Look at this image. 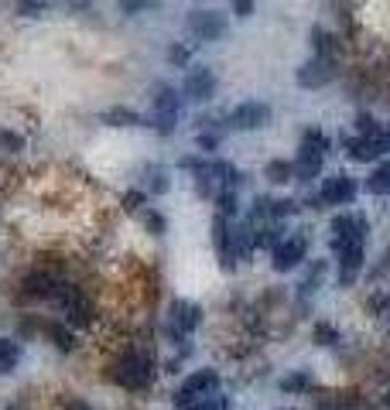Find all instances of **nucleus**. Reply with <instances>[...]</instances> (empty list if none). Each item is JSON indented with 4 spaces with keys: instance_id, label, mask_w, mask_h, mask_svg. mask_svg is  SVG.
<instances>
[{
    "instance_id": "obj_32",
    "label": "nucleus",
    "mask_w": 390,
    "mask_h": 410,
    "mask_svg": "<svg viewBox=\"0 0 390 410\" xmlns=\"http://www.w3.org/2000/svg\"><path fill=\"white\" fill-rule=\"evenodd\" d=\"M0 147L11 154H18L21 147H25V137L21 133H14V130H0Z\"/></svg>"
},
{
    "instance_id": "obj_26",
    "label": "nucleus",
    "mask_w": 390,
    "mask_h": 410,
    "mask_svg": "<svg viewBox=\"0 0 390 410\" xmlns=\"http://www.w3.org/2000/svg\"><path fill=\"white\" fill-rule=\"evenodd\" d=\"M281 390L285 393H305V390H312V376L308 373H291L281 380Z\"/></svg>"
},
{
    "instance_id": "obj_34",
    "label": "nucleus",
    "mask_w": 390,
    "mask_h": 410,
    "mask_svg": "<svg viewBox=\"0 0 390 410\" xmlns=\"http://www.w3.org/2000/svg\"><path fill=\"white\" fill-rule=\"evenodd\" d=\"M342 393H315V410H339Z\"/></svg>"
},
{
    "instance_id": "obj_30",
    "label": "nucleus",
    "mask_w": 390,
    "mask_h": 410,
    "mask_svg": "<svg viewBox=\"0 0 390 410\" xmlns=\"http://www.w3.org/2000/svg\"><path fill=\"white\" fill-rule=\"evenodd\" d=\"M271 205H274V199H267V195H257V199H254V209H250V223H254V226H260V219L271 216Z\"/></svg>"
},
{
    "instance_id": "obj_33",
    "label": "nucleus",
    "mask_w": 390,
    "mask_h": 410,
    "mask_svg": "<svg viewBox=\"0 0 390 410\" xmlns=\"http://www.w3.org/2000/svg\"><path fill=\"white\" fill-rule=\"evenodd\" d=\"M298 212V202L294 199H278V202L271 205V219H287V216H294Z\"/></svg>"
},
{
    "instance_id": "obj_3",
    "label": "nucleus",
    "mask_w": 390,
    "mask_h": 410,
    "mask_svg": "<svg viewBox=\"0 0 390 410\" xmlns=\"http://www.w3.org/2000/svg\"><path fill=\"white\" fill-rule=\"evenodd\" d=\"M329 230H332V250H336V253H342L346 246H353V243H363L366 219H363V216H336Z\"/></svg>"
},
{
    "instance_id": "obj_20",
    "label": "nucleus",
    "mask_w": 390,
    "mask_h": 410,
    "mask_svg": "<svg viewBox=\"0 0 390 410\" xmlns=\"http://www.w3.org/2000/svg\"><path fill=\"white\" fill-rule=\"evenodd\" d=\"M230 253L240 256V260H247V256L254 253V230L233 226V246H230Z\"/></svg>"
},
{
    "instance_id": "obj_40",
    "label": "nucleus",
    "mask_w": 390,
    "mask_h": 410,
    "mask_svg": "<svg viewBox=\"0 0 390 410\" xmlns=\"http://www.w3.org/2000/svg\"><path fill=\"white\" fill-rule=\"evenodd\" d=\"M120 202H124V209H127V212H137L141 205L148 202V195H144V192H127V195H124Z\"/></svg>"
},
{
    "instance_id": "obj_48",
    "label": "nucleus",
    "mask_w": 390,
    "mask_h": 410,
    "mask_svg": "<svg viewBox=\"0 0 390 410\" xmlns=\"http://www.w3.org/2000/svg\"><path fill=\"white\" fill-rule=\"evenodd\" d=\"M387 335H390V325H387Z\"/></svg>"
},
{
    "instance_id": "obj_38",
    "label": "nucleus",
    "mask_w": 390,
    "mask_h": 410,
    "mask_svg": "<svg viewBox=\"0 0 390 410\" xmlns=\"http://www.w3.org/2000/svg\"><path fill=\"white\" fill-rule=\"evenodd\" d=\"M188 58H192V51L185 48V45H171L168 48V62L171 65H188Z\"/></svg>"
},
{
    "instance_id": "obj_23",
    "label": "nucleus",
    "mask_w": 390,
    "mask_h": 410,
    "mask_svg": "<svg viewBox=\"0 0 390 410\" xmlns=\"http://www.w3.org/2000/svg\"><path fill=\"white\" fill-rule=\"evenodd\" d=\"M356 130H360V137H363V140H377V137H384V133H387L373 113H360V117H356Z\"/></svg>"
},
{
    "instance_id": "obj_35",
    "label": "nucleus",
    "mask_w": 390,
    "mask_h": 410,
    "mask_svg": "<svg viewBox=\"0 0 390 410\" xmlns=\"http://www.w3.org/2000/svg\"><path fill=\"white\" fill-rule=\"evenodd\" d=\"M175 124H178V117H151V124H148V127H157V133H161V137H168V133H175Z\"/></svg>"
},
{
    "instance_id": "obj_42",
    "label": "nucleus",
    "mask_w": 390,
    "mask_h": 410,
    "mask_svg": "<svg viewBox=\"0 0 390 410\" xmlns=\"http://www.w3.org/2000/svg\"><path fill=\"white\" fill-rule=\"evenodd\" d=\"M219 147V133H199V151H216Z\"/></svg>"
},
{
    "instance_id": "obj_28",
    "label": "nucleus",
    "mask_w": 390,
    "mask_h": 410,
    "mask_svg": "<svg viewBox=\"0 0 390 410\" xmlns=\"http://www.w3.org/2000/svg\"><path fill=\"white\" fill-rule=\"evenodd\" d=\"M216 205H219V216H223V219H230V216L240 212V199H236V192H219V195H216Z\"/></svg>"
},
{
    "instance_id": "obj_13",
    "label": "nucleus",
    "mask_w": 390,
    "mask_h": 410,
    "mask_svg": "<svg viewBox=\"0 0 390 410\" xmlns=\"http://www.w3.org/2000/svg\"><path fill=\"white\" fill-rule=\"evenodd\" d=\"M151 102H155L157 117H178V110H182V96L171 86H155L151 89Z\"/></svg>"
},
{
    "instance_id": "obj_43",
    "label": "nucleus",
    "mask_w": 390,
    "mask_h": 410,
    "mask_svg": "<svg viewBox=\"0 0 390 410\" xmlns=\"http://www.w3.org/2000/svg\"><path fill=\"white\" fill-rule=\"evenodd\" d=\"M45 11V4H18V14H25V18H38Z\"/></svg>"
},
{
    "instance_id": "obj_16",
    "label": "nucleus",
    "mask_w": 390,
    "mask_h": 410,
    "mask_svg": "<svg viewBox=\"0 0 390 410\" xmlns=\"http://www.w3.org/2000/svg\"><path fill=\"white\" fill-rule=\"evenodd\" d=\"M322 164H325V154H315V151H298V161H294V175L301 181H315L322 175Z\"/></svg>"
},
{
    "instance_id": "obj_46",
    "label": "nucleus",
    "mask_w": 390,
    "mask_h": 410,
    "mask_svg": "<svg viewBox=\"0 0 390 410\" xmlns=\"http://www.w3.org/2000/svg\"><path fill=\"white\" fill-rule=\"evenodd\" d=\"M65 410H93V407H89L86 400H69V407H65Z\"/></svg>"
},
{
    "instance_id": "obj_10",
    "label": "nucleus",
    "mask_w": 390,
    "mask_h": 410,
    "mask_svg": "<svg viewBox=\"0 0 390 410\" xmlns=\"http://www.w3.org/2000/svg\"><path fill=\"white\" fill-rule=\"evenodd\" d=\"M356 192H360V185L349 178V175H332V178L322 181V192H318V199L329 205H349L356 199Z\"/></svg>"
},
{
    "instance_id": "obj_2",
    "label": "nucleus",
    "mask_w": 390,
    "mask_h": 410,
    "mask_svg": "<svg viewBox=\"0 0 390 410\" xmlns=\"http://www.w3.org/2000/svg\"><path fill=\"white\" fill-rule=\"evenodd\" d=\"M216 386H219V373H216V369H199V373H192V376L175 390V407L178 410L195 407L199 400H206L209 390H216Z\"/></svg>"
},
{
    "instance_id": "obj_41",
    "label": "nucleus",
    "mask_w": 390,
    "mask_h": 410,
    "mask_svg": "<svg viewBox=\"0 0 390 410\" xmlns=\"http://www.w3.org/2000/svg\"><path fill=\"white\" fill-rule=\"evenodd\" d=\"M151 7H155V4H148V0H124V4H120V11H124V14H137V11H151Z\"/></svg>"
},
{
    "instance_id": "obj_24",
    "label": "nucleus",
    "mask_w": 390,
    "mask_h": 410,
    "mask_svg": "<svg viewBox=\"0 0 390 410\" xmlns=\"http://www.w3.org/2000/svg\"><path fill=\"white\" fill-rule=\"evenodd\" d=\"M264 175L274 181V185H285V181H291V175H294V164H291V161H267Z\"/></svg>"
},
{
    "instance_id": "obj_39",
    "label": "nucleus",
    "mask_w": 390,
    "mask_h": 410,
    "mask_svg": "<svg viewBox=\"0 0 390 410\" xmlns=\"http://www.w3.org/2000/svg\"><path fill=\"white\" fill-rule=\"evenodd\" d=\"M178 168H185V171H195V175H202V171H209V161H202V157H182V161H178Z\"/></svg>"
},
{
    "instance_id": "obj_27",
    "label": "nucleus",
    "mask_w": 390,
    "mask_h": 410,
    "mask_svg": "<svg viewBox=\"0 0 390 410\" xmlns=\"http://www.w3.org/2000/svg\"><path fill=\"white\" fill-rule=\"evenodd\" d=\"M148 188L155 192V195H164L171 185H168V171L161 168V164H155V168H148Z\"/></svg>"
},
{
    "instance_id": "obj_4",
    "label": "nucleus",
    "mask_w": 390,
    "mask_h": 410,
    "mask_svg": "<svg viewBox=\"0 0 390 410\" xmlns=\"http://www.w3.org/2000/svg\"><path fill=\"white\" fill-rule=\"evenodd\" d=\"M188 27H192V34L202 38V41H219V38L226 34V18L216 14V11L195 7V11L188 14Z\"/></svg>"
},
{
    "instance_id": "obj_18",
    "label": "nucleus",
    "mask_w": 390,
    "mask_h": 410,
    "mask_svg": "<svg viewBox=\"0 0 390 410\" xmlns=\"http://www.w3.org/2000/svg\"><path fill=\"white\" fill-rule=\"evenodd\" d=\"M366 192L373 195H390V161H380L373 168V175L366 178Z\"/></svg>"
},
{
    "instance_id": "obj_31",
    "label": "nucleus",
    "mask_w": 390,
    "mask_h": 410,
    "mask_svg": "<svg viewBox=\"0 0 390 410\" xmlns=\"http://www.w3.org/2000/svg\"><path fill=\"white\" fill-rule=\"evenodd\" d=\"M315 342H318V345H336V342H339V329L325 325V322H318V325H315Z\"/></svg>"
},
{
    "instance_id": "obj_6",
    "label": "nucleus",
    "mask_w": 390,
    "mask_h": 410,
    "mask_svg": "<svg viewBox=\"0 0 390 410\" xmlns=\"http://www.w3.org/2000/svg\"><path fill=\"white\" fill-rule=\"evenodd\" d=\"M342 147L349 151L353 161H360V164H373V161H380L384 154L390 151V137H377V140H363V137H342Z\"/></svg>"
},
{
    "instance_id": "obj_36",
    "label": "nucleus",
    "mask_w": 390,
    "mask_h": 410,
    "mask_svg": "<svg viewBox=\"0 0 390 410\" xmlns=\"http://www.w3.org/2000/svg\"><path fill=\"white\" fill-rule=\"evenodd\" d=\"M188 410H230V400L216 393V397H206V400H199L195 407H188Z\"/></svg>"
},
{
    "instance_id": "obj_12",
    "label": "nucleus",
    "mask_w": 390,
    "mask_h": 410,
    "mask_svg": "<svg viewBox=\"0 0 390 410\" xmlns=\"http://www.w3.org/2000/svg\"><path fill=\"white\" fill-rule=\"evenodd\" d=\"M360 270H363V243H353V246H346L339 253V284L349 287Z\"/></svg>"
},
{
    "instance_id": "obj_9",
    "label": "nucleus",
    "mask_w": 390,
    "mask_h": 410,
    "mask_svg": "<svg viewBox=\"0 0 390 410\" xmlns=\"http://www.w3.org/2000/svg\"><path fill=\"white\" fill-rule=\"evenodd\" d=\"M271 120V106L267 102H240V106H233V113H230V127L233 130H257L264 127Z\"/></svg>"
},
{
    "instance_id": "obj_17",
    "label": "nucleus",
    "mask_w": 390,
    "mask_h": 410,
    "mask_svg": "<svg viewBox=\"0 0 390 410\" xmlns=\"http://www.w3.org/2000/svg\"><path fill=\"white\" fill-rule=\"evenodd\" d=\"M103 124H110V127H144V117L130 106H113L103 113Z\"/></svg>"
},
{
    "instance_id": "obj_29",
    "label": "nucleus",
    "mask_w": 390,
    "mask_h": 410,
    "mask_svg": "<svg viewBox=\"0 0 390 410\" xmlns=\"http://www.w3.org/2000/svg\"><path fill=\"white\" fill-rule=\"evenodd\" d=\"M322 277H325V263L318 260V263L308 267V274H305V281H301V294H312L315 284H322Z\"/></svg>"
},
{
    "instance_id": "obj_1",
    "label": "nucleus",
    "mask_w": 390,
    "mask_h": 410,
    "mask_svg": "<svg viewBox=\"0 0 390 410\" xmlns=\"http://www.w3.org/2000/svg\"><path fill=\"white\" fill-rule=\"evenodd\" d=\"M106 376L117 386H124V390H144V386L151 383L155 369H151V359L144 356V352H127V356H120L110 366Z\"/></svg>"
},
{
    "instance_id": "obj_25",
    "label": "nucleus",
    "mask_w": 390,
    "mask_h": 410,
    "mask_svg": "<svg viewBox=\"0 0 390 410\" xmlns=\"http://www.w3.org/2000/svg\"><path fill=\"white\" fill-rule=\"evenodd\" d=\"M301 147H305V151H315V154H325L329 151V137H325V133H322V130H305V133H301Z\"/></svg>"
},
{
    "instance_id": "obj_8",
    "label": "nucleus",
    "mask_w": 390,
    "mask_h": 410,
    "mask_svg": "<svg viewBox=\"0 0 390 410\" xmlns=\"http://www.w3.org/2000/svg\"><path fill=\"white\" fill-rule=\"evenodd\" d=\"M182 89H185V96L195 100V102L212 100V93H216V76H212V69H209V65H192V69L185 72Z\"/></svg>"
},
{
    "instance_id": "obj_47",
    "label": "nucleus",
    "mask_w": 390,
    "mask_h": 410,
    "mask_svg": "<svg viewBox=\"0 0 390 410\" xmlns=\"http://www.w3.org/2000/svg\"><path fill=\"white\" fill-rule=\"evenodd\" d=\"M384 407H387V410H390V390H387V397H384Z\"/></svg>"
},
{
    "instance_id": "obj_15",
    "label": "nucleus",
    "mask_w": 390,
    "mask_h": 410,
    "mask_svg": "<svg viewBox=\"0 0 390 410\" xmlns=\"http://www.w3.org/2000/svg\"><path fill=\"white\" fill-rule=\"evenodd\" d=\"M209 175L223 185L219 192H236V188L243 185V171H240V168H233L230 161H212V164H209Z\"/></svg>"
},
{
    "instance_id": "obj_22",
    "label": "nucleus",
    "mask_w": 390,
    "mask_h": 410,
    "mask_svg": "<svg viewBox=\"0 0 390 410\" xmlns=\"http://www.w3.org/2000/svg\"><path fill=\"white\" fill-rule=\"evenodd\" d=\"M312 48H315V55L332 58V51H336V34L325 31V27H312Z\"/></svg>"
},
{
    "instance_id": "obj_21",
    "label": "nucleus",
    "mask_w": 390,
    "mask_h": 410,
    "mask_svg": "<svg viewBox=\"0 0 390 410\" xmlns=\"http://www.w3.org/2000/svg\"><path fill=\"white\" fill-rule=\"evenodd\" d=\"M21 359V342L18 338H0V373H11Z\"/></svg>"
},
{
    "instance_id": "obj_5",
    "label": "nucleus",
    "mask_w": 390,
    "mask_h": 410,
    "mask_svg": "<svg viewBox=\"0 0 390 410\" xmlns=\"http://www.w3.org/2000/svg\"><path fill=\"white\" fill-rule=\"evenodd\" d=\"M332 79H336V58H325V55H315L312 62H305L298 69V86H305V89L329 86Z\"/></svg>"
},
{
    "instance_id": "obj_45",
    "label": "nucleus",
    "mask_w": 390,
    "mask_h": 410,
    "mask_svg": "<svg viewBox=\"0 0 390 410\" xmlns=\"http://www.w3.org/2000/svg\"><path fill=\"white\" fill-rule=\"evenodd\" d=\"M387 308H390V294L377 298V301H370V311H373V315H380V311H387Z\"/></svg>"
},
{
    "instance_id": "obj_19",
    "label": "nucleus",
    "mask_w": 390,
    "mask_h": 410,
    "mask_svg": "<svg viewBox=\"0 0 390 410\" xmlns=\"http://www.w3.org/2000/svg\"><path fill=\"white\" fill-rule=\"evenodd\" d=\"M48 338L55 342V349H58V352H72V349L79 345L76 332H72L69 325H58V322H52V325H48Z\"/></svg>"
},
{
    "instance_id": "obj_44",
    "label": "nucleus",
    "mask_w": 390,
    "mask_h": 410,
    "mask_svg": "<svg viewBox=\"0 0 390 410\" xmlns=\"http://www.w3.org/2000/svg\"><path fill=\"white\" fill-rule=\"evenodd\" d=\"M233 14H240V18H250V14H254V4H250V0H236Z\"/></svg>"
},
{
    "instance_id": "obj_14",
    "label": "nucleus",
    "mask_w": 390,
    "mask_h": 410,
    "mask_svg": "<svg viewBox=\"0 0 390 410\" xmlns=\"http://www.w3.org/2000/svg\"><path fill=\"white\" fill-rule=\"evenodd\" d=\"M55 291H58V277L45 274V270H34V274H27L25 277V294L27 298H55Z\"/></svg>"
},
{
    "instance_id": "obj_37",
    "label": "nucleus",
    "mask_w": 390,
    "mask_h": 410,
    "mask_svg": "<svg viewBox=\"0 0 390 410\" xmlns=\"http://www.w3.org/2000/svg\"><path fill=\"white\" fill-rule=\"evenodd\" d=\"M144 226L155 232V236H161V232L168 230V223H164V216H161V212H144Z\"/></svg>"
},
{
    "instance_id": "obj_11",
    "label": "nucleus",
    "mask_w": 390,
    "mask_h": 410,
    "mask_svg": "<svg viewBox=\"0 0 390 410\" xmlns=\"http://www.w3.org/2000/svg\"><path fill=\"white\" fill-rule=\"evenodd\" d=\"M171 325L178 329V332H195L199 325H202V308L192 305V301H171Z\"/></svg>"
},
{
    "instance_id": "obj_7",
    "label": "nucleus",
    "mask_w": 390,
    "mask_h": 410,
    "mask_svg": "<svg viewBox=\"0 0 390 410\" xmlns=\"http://www.w3.org/2000/svg\"><path fill=\"white\" fill-rule=\"evenodd\" d=\"M305 253H308V236H291V239L274 246V260L271 263H274L278 274H287V270H294L305 260Z\"/></svg>"
}]
</instances>
